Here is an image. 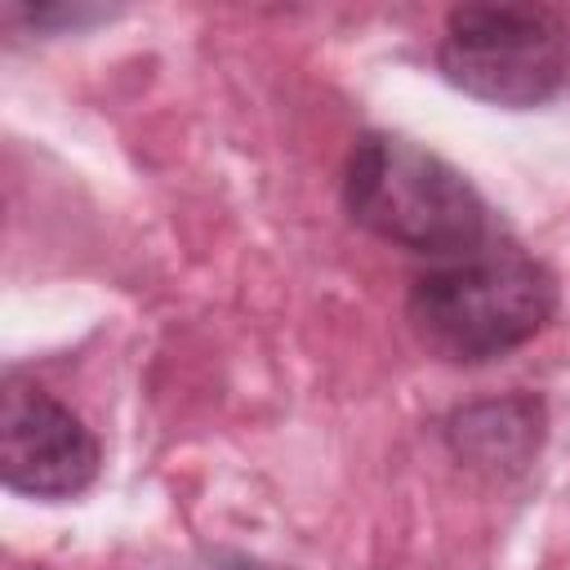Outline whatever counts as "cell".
<instances>
[{
	"instance_id": "obj_1",
	"label": "cell",
	"mask_w": 570,
	"mask_h": 570,
	"mask_svg": "<svg viewBox=\"0 0 570 570\" xmlns=\"http://www.w3.org/2000/svg\"><path fill=\"white\" fill-rule=\"evenodd\" d=\"M410 325L436 356L481 365L525 347L557 312L552 272L517 240H481L428 263L410 285Z\"/></svg>"
},
{
	"instance_id": "obj_2",
	"label": "cell",
	"mask_w": 570,
	"mask_h": 570,
	"mask_svg": "<svg viewBox=\"0 0 570 570\" xmlns=\"http://www.w3.org/2000/svg\"><path fill=\"white\" fill-rule=\"evenodd\" d=\"M343 209L370 236L428 263L490 240L481 191L445 156L405 134H361L343 165Z\"/></svg>"
},
{
	"instance_id": "obj_3",
	"label": "cell",
	"mask_w": 570,
	"mask_h": 570,
	"mask_svg": "<svg viewBox=\"0 0 570 570\" xmlns=\"http://www.w3.org/2000/svg\"><path fill=\"white\" fill-rule=\"evenodd\" d=\"M436 67L490 107H543L570 85V22L552 4H459L445 13Z\"/></svg>"
},
{
	"instance_id": "obj_4",
	"label": "cell",
	"mask_w": 570,
	"mask_h": 570,
	"mask_svg": "<svg viewBox=\"0 0 570 570\" xmlns=\"http://www.w3.org/2000/svg\"><path fill=\"white\" fill-rule=\"evenodd\" d=\"M102 450L89 423L40 383L9 379L0 396V481L13 494L62 503L98 481Z\"/></svg>"
},
{
	"instance_id": "obj_5",
	"label": "cell",
	"mask_w": 570,
	"mask_h": 570,
	"mask_svg": "<svg viewBox=\"0 0 570 570\" xmlns=\"http://www.w3.org/2000/svg\"><path fill=\"white\" fill-rule=\"evenodd\" d=\"M450 445L459 459L476 468H521L543 436V405L530 396H508V401H485L472 410H459L450 423Z\"/></svg>"
},
{
	"instance_id": "obj_6",
	"label": "cell",
	"mask_w": 570,
	"mask_h": 570,
	"mask_svg": "<svg viewBox=\"0 0 570 570\" xmlns=\"http://www.w3.org/2000/svg\"><path fill=\"white\" fill-rule=\"evenodd\" d=\"M236 570H263V566H236Z\"/></svg>"
}]
</instances>
